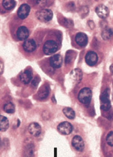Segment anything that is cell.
<instances>
[{
	"mask_svg": "<svg viewBox=\"0 0 113 157\" xmlns=\"http://www.w3.org/2000/svg\"><path fill=\"white\" fill-rule=\"evenodd\" d=\"M92 99V91L89 88H82L78 95V101L83 104H88Z\"/></svg>",
	"mask_w": 113,
	"mask_h": 157,
	"instance_id": "cell-1",
	"label": "cell"
},
{
	"mask_svg": "<svg viewBox=\"0 0 113 157\" xmlns=\"http://www.w3.org/2000/svg\"><path fill=\"white\" fill-rule=\"evenodd\" d=\"M36 17L38 20L42 22H47L52 20L53 17V12L50 9H41L36 13Z\"/></svg>",
	"mask_w": 113,
	"mask_h": 157,
	"instance_id": "cell-2",
	"label": "cell"
},
{
	"mask_svg": "<svg viewBox=\"0 0 113 157\" xmlns=\"http://www.w3.org/2000/svg\"><path fill=\"white\" fill-rule=\"evenodd\" d=\"M100 100L102 102L101 109L104 111H108L111 108L110 101V90L106 89L100 96Z\"/></svg>",
	"mask_w": 113,
	"mask_h": 157,
	"instance_id": "cell-3",
	"label": "cell"
},
{
	"mask_svg": "<svg viewBox=\"0 0 113 157\" xmlns=\"http://www.w3.org/2000/svg\"><path fill=\"white\" fill-rule=\"evenodd\" d=\"M58 50V45L54 40H48L46 41L43 46V52L47 56H50Z\"/></svg>",
	"mask_w": 113,
	"mask_h": 157,
	"instance_id": "cell-4",
	"label": "cell"
},
{
	"mask_svg": "<svg viewBox=\"0 0 113 157\" xmlns=\"http://www.w3.org/2000/svg\"><path fill=\"white\" fill-rule=\"evenodd\" d=\"M57 130L59 133L64 135H68L71 133L73 130V125L68 122H63L60 123L58 127Z\"/></svg>",
	"mask_w": 113,
	"mask_h": 157,
	"instance_id": "cell-5",
	"label": "cell"
},
{
	"mask_svg": "<svg viewBox=\"0 0 113 157\" xmlns=\"http://www.w3.org/2000/svg\"><path fill=\"white\" fill-rule=\"evenodd\" d=\"M98 56L94 51L88 52L85 56V62L89 66H94L98 62Z\"/></svg>",
	"mask_w": 113,
	"mask_h": 157,
	"instance_id": "cell-6",
	"label": "cell"
},
{
	"mask_svg": "<svg viewBox=\"0 0 113 157\" xmlns=\"http://www.w3.org/2000/svg\"><path fill=\"white\" fill-rule=\"evenodd\" d=\"M31 10V7L28 4H23L19 7L18 10V17L21 19L24 20L28 17L29 14Z\"/></svg>",
	"mask_w": 113,
	"mask_h": 157,
	"instance_id": "cell-7",
	"label": "cell"
},
{
	"mask_svg": "<svg viewBox=\"0 0 113 157\" xmlns=\"http://www.w3.org/2000/svg\"><path fill=\"white\" fill-rule=\"evenodd\" d=\"M72 145L79 152H82L85 149V143L81 136L76 135L72 140Z\"/></svg>",
	"mask_w": 113,
	"mask_h": 157,
	"instance_id": "cell-8",
	"label": "cell"
},
{
	"mask_svg": "<svg viewBox=\"0 0 113 157\" xmlns=\"http://www.w3.org/2000/svg\"><path fill=\"white\" fill-rule=\"evenodd\" d=\"M96 12L99 18L105 19L109 15L110 10L104 4H100L96 8Z\"/></svg>",
	"mask_w": 113,
	"mask_h": 157,
	"instance_id": "cell-9",
	"label": "cell"
},
{
	"mask_svg": "<svg viewBox=\"0 0 113 157\" xmlns=\"http://www.w3.org/2000/svg\"><path fill=\"white\" fill-rule=\"evenodd\" d=\"M23 49L26 52H32L36 50L37 48L36 43L33 39H27L25 40L23 44Z\"/></svg>",
	"mask_w": 113,
	"mask_h": 157,
	"instance_id": "cell-10",
	"label": "cell"
},
{
	"mask_svg": "<svg viewBox=\"0 0 113 157\" xmlns=\"http://www.w3.org/2000/svg\"><path fill=\"white\" fill-rule=\"evenodd\" d=\"M75 40L77 44L81 47L86 46L88 41L87 36L83 33H77L75 36Z\"/></svg>",
	"mask_w": 113,
	"mask_h": 157,
	"instance_id": "cell-11",
	"label": "cell"
},
{
	"mask_svg": "<svg viewBox=\"0 0 113 157\" xmlns=\"http://www.w3.org/2000/svg\"><path fill=\"white\" fill-rule=\"evenodd\" d=\"M28 131L32 136H38L41 134V127L37 122H32L29 125Z\"/></svg>",
	"mask_w": 113,
	"mask_h": 157,
	"instance_id": "cell-12",
	"label": "cell"
},
{
	"mask_svg": "<svg viewBox=\"0 0 113 157\" xmlns=\"http://www.w3.org/2000/svg\"><path fill=\"white\" fill-rule=\"evenodd\" d=\"M63 63V59L59 54H56L52 56L50 59V64L54 68H59L61 67Z\"/></svg>",
	"mask_w": 113,
	"mask_h": 157,
	"instance_id": "cell-13",
	"label": "cell"
},
{
	"mask_svg": "<svg viewBox=\"0 0 113 157\" xmlns=\"http://www.w3.org/2000/svg\"><path fill=\"white\" fill-rule=\"evenodd\" d=\"M29 36V33L28 28L25 26L20 27L17 31V36L20 40H26Z\"/></svg>",
	"mask_w": 113,
	"mask_h": 157,
	"instance_id": "cell-14",
	"label": "cell"
},
{
	"mask_svg": "<svg viewBox=\"0 0 113 157\" xmlns=\"http://www.w3.org/2000/svg\"><path fill=\"white\" fill-rule=\"evenodd\" d=\"M20 80L24 84H28L32 80V74L31 71L26 70L21 73L20 76Z\"/></svg>",
	"mask_w": 113,
	"mask_h": 157,
	"instance_id": "cell-15",
	"label": "cell"
},
{
	"mask_svg": "<svg viewBox=\"0 0 113 157\" xmlns=\"http://www.w3.org/2000/svg\"><path fill=\"white\" fill-rule=\"evenodd\" d=\"M70 77L75 82V83H78L80 82L83 77V73L81 70L77 68L73 70L70 74Z\"/></svg>",
	"mask_w": 113,
	"mask_h": 157,
	"instance_id": "cell-16",
	"label": "cell"
},
{
	"mask_svg": "<svg viewBox=\"0 0 113 157\" xmlns=\"http://www.w3.org/2000/svg\"><path fill=\"white\" fill-rule=\"evenodd\" d=\"M9 122L8 119L4 116H0V131L5 132L9 128Z\"/></svg>",
	"mask_w": 113,
	"mask_h": 157,
	"instance_id": "cell-17",
	"label": "cell"
},
{
	"mask_svg": "<svg viewBox=\"0 0 113 157\" xmlns=\"http://www.w3.org/2000/svg\"><path fill=\"white\" fill-rule=\"evenodd\" d=\"M49 94V89L46 86H43L38 92V96L40 99H46Z\"/></svg>",
	"mask_w": 113,
	"mask_h": 157,
	"instance_id": "cell-18",
	"label": "cell"
},
{
	"mask_svg": "<svg viewBox=\"0 0 113 157\" xmlns=\"http://www.w3.org/2000/svg\"><path fill=\"white\" fill-rule=\"evenodd\" d=\"M15 0H3L2 1V6L4 8L7 10H10L13 9L15 6Z\"/></svg>",
	"mask_w": 113,
	"mask_h": 157,
	"instance_id": "cell-19",
	"label": "cell"
},
{
	"mask_svg": "<svg viewBox=\"0 0 113 157\" xmlns=\"http://www.w3.org/2000/svg\"><path fill=\"white\" fill-rule=\"evenodd\" d=\"M63 112L64 115L69 118L70 119H74L75 117V112L73 109L70 107H65L63 110Z\"/></svg>",
	"mask_w": 113,
	"mask_h": 157,
	"instance_id": "cell-20",
	"label": "cell"
},
{
	"mask_svg": "<svg viewBox=\"0 0 113 157\" xmlns=\"http://www.w3.org/2000/svg\"><path fill=\"white\" fill-rule=\"evenodd\" d=\"M3 110L6 113L12 114L15 112V106L12 102H8L4 104L3 107Z\"/></svg>",
	"mask_w": 113,
	"mask_h": 157,
	"instance_id": "cell-21",
	"label": "cell"
},
{
	"mask_svg": "<svg viewBox=\"0 0 113 157\" xmlns=\"http://www.w3.org/2000/svg\"><path fill=\"white\" fill-rule=\"evenodd\" d=\"M113 31L112 29L110 28H106L105 29L102 33V37L105 40H108L112 36Z\"/></svg>",
	"mask_w": 113,
	"mask_h": 157,
	"instance_id": "cell-22",
	"label": "cell"
},
{
	"mask_svg": "<svg viewBox=\"0 0 113 157\" xmlns=\"http://www.w3.org/2000/svg\"><path fill=\"white\" fill-rule=\"evenodd\" d=\"M75 52L73 51H68L66 52V58H65V62L66 63H71L74 59H75Z\"/></svg>",
	"mask_w": 113,
	"mask_h": 157,
	"instance_id": "cell-23",
	"label": "cell"
},
{
	"mask_svg": "<svg viewBox=\"0 0 113 157\" xmlns=\"http://www.w3.org/2000/svg\"><path fill=\"white\" fill-rule=\"evenodd\" d=\"M26 157H32L34 155V149L31 144L28 145L25 151Z\"/></svg>",
	"mask_w": 113,
	"mask_h": 157,
	"instance_id": "cell-24",
	"label": "cell"
},
{
	"mask_svg": "<svg viewBox=\"0 0 113 157\" xmlns=\"http://www.w3.org/2000/svg\"><path fill=\"white\" fill-rule=\"evenodd\" d=\"M107 142L108 144L111 147L113 146V132H110L107 136Z\"/></svg>",
	"mask_w": 113,
	"mask_h": 157,
	"instance_id": "cell-25",
	"label": "cell"
},
{
	"mask_svg": "<svg viewBox=\"0 0 113 157\" xmlns=\"http://www.w3.org/2000/svg\"><path fill=\"white\" fill-rule=\"evenodd\" d=\"M4 72V64L0 61V75H2Z\"/></svg>",
	"mask_w": 113,
	"mask_h": 157,
	"instance_id": "cell-26",
	"label": "cell"
},
{
	"mask_svg": "<svg viewBox=\"0 0 113 157\" xmlns=\"http://www.w3.org/2000/svg\"><path fill=\"white\" fill-rule=\"evenodd\" d=\"M38 83H39V80L37 79V78H35L33 80H32V85H34V86H37L38 84Z\"/></svg>",
	"mask_w": 113,
	"mask_h": 157,
	"instance_id": "cell-27",
	"label": "cell"
}]
</instances>
